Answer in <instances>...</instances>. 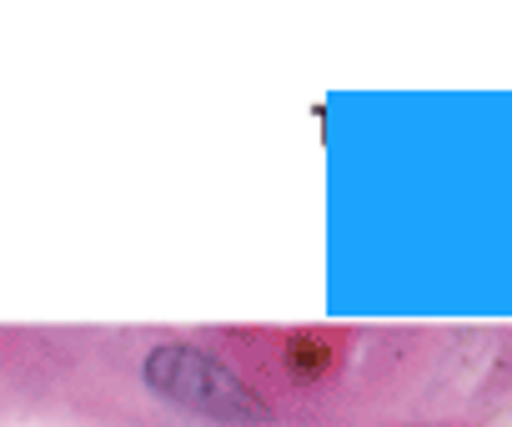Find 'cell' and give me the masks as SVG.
<instances>
[{"label": "cell", "instance_id": "obj_1", "mask_svg": "<svg viewBox=\"0 0 512 427\" xmlns=\"http://www.w3.org/2000/svg\"><path fill=\"white\" fill-rule=\"evenodd\" d=\"M141 382L151 397H161L176 412H191L216 427H262L272 412L246 377H236L221 357L191 347V342H161L141 362Z\"/></svg>", "mask_w": 512, "mask_h": 427}, {"label": "cell", "instance_id": "obj_2", "mask_svg": "<svg viewBox=\"0 0 512 427\" xmlns=\"http://www.w3.org/2000/svg\"><path fill=\"white\" fill-rule=\"evenodd\" d=\"M337 362H342V337H332L322 327H302L287 337V372L292 377L317 382V377H332Z\"/></svg>", "mask_w": 512, "mask_h": 427}]
</instances>
